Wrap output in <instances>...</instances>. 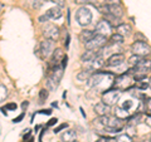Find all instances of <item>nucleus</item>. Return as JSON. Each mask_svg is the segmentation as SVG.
<instances>
[{"instance_id": "obj_30", "label": "nucleus", "mask_w": 151, "mask_h": 142, "mask_svg": "<svg viewBox=\"0 0 151 142\" xmlns=\"http://www.w3.org/2000/svg\"><path fill=\"white\" fill-rule=\"evenodd\" d=\"M141 117H142V115L141 113H137V115H134L132 117L129 118V122H130V125H135V123H139L140 120H141Z\"/></svg>"}, {"instance_id": "obj_19", "label": "nucleus", "mask_w": 151, "mask_h": 142, "mask_svg": "<svg viewBox=\"0 0 151 142\" xmlns=\"http://www.w3.org/2000/svg\"><path fill=\"white\" fill-rule=\"evenodd\" d=\"M76 138H77V132L74 130H67V131H64L62 135L63 142H74Z\"/></svg>"}, {"instance_id": "obj_18", "label": "nucleus", "mask_w": 151, "mask_h": 142, "mask_svg": "<svg viewBox=\"0 0 151 142\" xmlns=\"http://www.w3.org/2000/svg\"><path fill=\"white\" fill-rule=\"evenodd\" d=\"M98 57V53L96 50H89V49H87L84 53L81 55V60L83 63H86V62H91V60H93V59H96Z\"/></svg>"}, {"instance_id": "obj_28", "label": "nucleus", "mask_w": 151, "mask_h": 142, "mask_svg": "<svg viewBox=\"0 0 151 142\" xmlns=\"http://www.w3.org/2000/svg\"><path fill=\"white\" fill-rule=\"evenodd\" d=\"M136 86H137L139 88H142V89L147 88V87H149V79H145V77L140 78V80H139L137 83H136Z\"/></svg>"}, {"instance_id": "obj_31", "label": "nucleus", "mask_w": 151, "mask_h": 142, "mask_svg": "<svg viewBox=\"0 0 151 142\" xmlns=\"http://www.w3.org/2000/svg\"><path fill=\"white\" fill-rule=\"evenodd\" d=\"M48 89H42L39 92V103H44V101L48 98Z\"/></svg>"}, {"instance_id": "obj_13", "label": "nucleus", "mask_w": 151, "mask_h": 142, "mask_svg": "<svg viewBox=\"0 0 151 142\" xmlns=\"http://www.w3.org/2000/svg\"><path fill=\"white\" fill-rule=\"evenodd\" d=\"M64 57H65V54H64L63 49L57 48L54 50V53H53V57H52V59H50L49 67L54 68V67H57V65H60V64H62V60L64 59Z\"/></svg>"}, {"instance_id": "obj_29", "label": "nucleus", "mask_w": 151, "mask_h": 142, "mask_svg": "<svg viewBox=\"0 0 151 142\" xmlns=\"http://www.w3.org/2000/svg\"><path fill=\"white\" fill-rule=\"evenodd\" d=\"M116 142H132V138H131V136H129L127 133H124V135H120L117 137Z\"/></svg>"}, {"instance_id": "obj_42", "label": "nucleus", "mask_w": 151, "mask_h": 142, "mask_svg": "<svg viewBox=\"0 0 151 142\" xmlns=\"http://www.w3.org/2000/svg\"><path fill=\"white\" fill-rule=\"evenodd\" d=\"M57 122H58V121H57V118H52V120L48 122V126H53V125L57 123Z\"/></svg>"}, {"instance_id": "obj_32", "label": "nucleus", "mask_w": 151, "mask_h": 142, "mask_svg": "<svg viewBox=\"0 0 151 142\" xmlns=\"http://www.w3.org/2000/svg\"><path fill=\"white\" fill-rule=\"evenodd\" d=\"M140 60H141V57H139V55H132V57H130V59H129V64L130 65H134V67H135V65L136 64H137L139 62H140Z\"/></svg>"}, {"instance_id": "obj_26", "label": "nucleus", "mask_w": 151, "mask_h": 142, "mask_svg": "<svg viewBox=\"0 0 151 142\" xmlns=\"http://www.w3.org/2000/svg\"><path fill=\"white\" fill-rule=\"evenodd\" d=\"M106 20L110 22L111 25H117V27H119V25L121 24V23H119L120 19L116 18V16H113V15H111V14H107V15H106Z\"/></svg>"}, {"instance_id": "obj_2", "label": "nucleus", "mask_w": 151, "mask_h": 142, "mask_svg": "<svg viewBox=\"0 0 151 142\" xmlns=\"http://www.w3.org/2000/svg\"><path fill=\"white\" fill-rule=\"evenodd\" d=\"M151 70V60L150 59H141L140 62L132 68L130 72H132L135 75H137V78H142Z\"/></svg>"}, {"instance_id": "obj_7", "label": "nucleus", "mask_w": 151, "mask_h": 142, "mask_svg": "<svg viewBox=\"0 0 151 142\" xmlns=\"http://www.w3.org/2000/svg\"><path fill=\"white\" fill-rule=\"evenodd\" d=\"M107 43V38L105 35L102 34H96L91 40L88 42V43H86L84 45H86V49H89V50H98L103 48V47L106 45Z\"/></svg>"}, {"instance_id": "obj_8", "label": "nucleus", "mask_w": 151, "mask_h": 142, "mask_svg": "<svg viewBox=\"0 0 151 142\" xmlns=\"http://www.w3.org/2000/svg\"><path fill=\"white\" fill-rule=\"evenodd\" d=\"M43 35L45 39L57 40L59 38V28L50 23H45V25H43Z\"/></svg>"}, {"instance_id": "obj_47", "label": "nucleus", "mask_w": 151, "mask_h": 142, "mask_svg": "<svg viewBox=\"0 0 151 142\" xmlns=\"http://www.w3.org/2000/svg\"><path fill=\"white\" fill-rule=\"evenodd\" d=\"M42 113H44V115H50L52 113V111L50 110H45V111H40Z\"/></svg>"}, {"instance_id": "obj_51", "label": "nucleus", "mask_w": 151, "mask_h": 142, "mask_svg": "<svg viewBox=\"0 0 151 142\" xmlns=\"http://www.w3.org/2000/svg\"><path fill=\"white\" fill-rule=\"evenodd\" d=\"M28 142H34V140H33V138H29V140H28Z\"/></svg>"}, {"instance_id": "obj_27", "label": "nucleus", "mask_w": 151, "mask_h": 142, "mask_svg": "<svg viewBox=\"0 0 151 142\" xmlns=\"http://www.w3.org/2000/svg\"><path fill=\"white\" fill-rule=\"evenodd\" d=\"M0 91H1V92H0V101L4 102V101H5V98L8 97V89H6V87L4 86L3 83L0 84Z\"/></svg>"}, {"instance_id": "obj_41", "label": "nucleus", "mask_w": 151, "mask_h": 142, "mask_svg": "<svg viewBox=\"0 0 151 142\" xmlns=\"http://www.w3.org/2000/svg\"><path fill=\"white\" fill-rule=\"evenodd\" d=\"M96 142H113V140H110V138H107V137H101V138H98Z\"/></svg>"}, {"instance_id": "obj_48", "label": "nucleus", "mask_w": 151, "mask_h": 142, "mask_svg": "<svg viewBox=\"0 0 151 142\" xmlns=\"http://www.w3.org/2000/svg\"><path fill=\"white\" fill-rule=\"evenodd\" d=\"M147 110L151 112V99H149V101H147Z\"/></svg>"}, {"instance_id": "obj_10", "label": "nucleus", "mask_w": 151, "mask_h": 142, "mask_svg": "<svg viewBox=\"0 0 151 142\" xmlns=\"http://www.w3.org/2000/svg\"><path fill=\"white\" fill-rule=\"evenodd\" d=\"M124 126H125V120L115 116V117L108 118V123H107L106 130H108L110 132H119L124 128Z\"/></svg>"}, {"instance_id": "obj_9", "label": "nucleus", "mask_w": 151, "mask_h": 142, "mask_svg": "<svg viewBox=\"0 0 151 142\" xmlns=\"http://www.w3.org/2000/svg\"><path fill=\"white\" fill-rule=\"evenodd\" d=\"M113 78V75L111 73H102V72H97V73H94L92 74V77H91V86L92 87H96L98 88L101 86V84L105 82V80L107 79H112Z\"/></svg>"}, {"instance_id": "obj_49", "label": "nucleus", "mask_w": 151, "mask_h": 142, "mask_svg": "<svg viewBox=\"0 0 151 142\" xmlns=\"http://www.w3.org/2000/svg\"><path fill=\"white\" fill-rule=\"evenodd\" d=\"M69 47V35H67V42H65V48Z\"/></svg>"}, {"instance_id": "obj_3", "label": "nucleus", "mask_w": 151, "mask_h": 142, "mask_svg": "<svg viewBox=\"0 0 151 142\" xmlns=\"http://www.w3.org/2000/svg\"><path fill=\"white\" fill-rule=\"evenodd\" d=\"M113 86L119 91H125V89H130L134 86V78L130 74H122L120 77H117L113 82Z\"/></svg>"}, {"instance_id": "obj_43", "label": "nucleus", "mask_w": 151, "mask_h": 142, "mask_svg": "<svg viewBox=\"0 0 151 142\" xmlns=\"http://www.w3.org/2000/svg\"><path fill=\"white\" fill-rule=\"evenodd\" d=\"M48 19H49L48 16L44 15V16H40V18H39V22H40V23H45L47 20H48Z\"/></svg>"}, {"instance_id": "obj_20", "label": "nucleus", "mask_w": 151, "mask_h": 142, "mask_svg": "<svg viewBox=\"0 0 151 142\" xmlns=\"http://www.w3.org/2000/svg\"><path fill=\"white\" fill-rule=\"evenodd\" d=\"M62 8H59V6H54V8H52L49 9L48 11L45 13V15L48 16L49 19H59L60 16H62Z\"/></svg>"}, {"instance_id": "obj_24", "label": "nucleus", "mask_w": 151, "mask_h": 142, "mask_svg": "<svg viewBox=\"0 0 151 142\" xmlns=\"http://www.w3.org/2000/svg\"><path fill=\"white\" fill-rule=\"evenodd\" d=\"M91 77H92V72H89V70H82V72L77 74V79L81 80V82H86V80L91 79Z\"/></svg>"}, {"instance_id": "obj_50", "label": "nucleus", "mask_w": 151, "mask_h": 142, "mask_svg": "<svg viewBox=\"0 0 151 142\" xmlns=\"http://www.w3.org/2000/svg\"><path fill=\"white\" fill-rule=\"evenodd\" d=\"M149 87L151 88V77H150V79H149Z\"/></svg>"}, {"instance_id": "obj_22", "label": "nucleus", "mask_w": 151, "mask_h": 142, "mask_svg": "<svg viewBox=\"0 0 151 142\" xmlns=\"http://www.w3.org/2000/svg\"><path fill=\"white\" fill-rule=\"evenodd\" d=\"M108 9H110V14L116 18H121L124 15V9L121 8V5H108Z\"/></svg>"}, {"instance_id": "obj_14", "label": "nucleus", "mask_w": 151, "mask_h": 142, "mask_svg": "<svg viewBox=\"0 0 151 142\" xmlns=\"http://www.w3.org/2000/svg\"><path fill=\"white\" fill-rule=\"evenodd\" d=\"M112 30V25L110 24V22H107L106 19H102V20L98 22V24L96 25V32L97 34H102V35H107L110 34Z\"/></svg>"}, {"instance_id": "obj_52", "label": "nucleus", "mask_w": 151, "mask_h": 142, "mask_svg": "<svg viewBox=\"0 0 151 142\" xmlns=\"http://www.w3.org/2000/svg\"><path fill=\"white\" fill-rule=\"evenodd\" d=\"M150 142H151V140H150Z\"/></svg>"}, {"instance_id": "obj_6", "label": "nucleus", "mask_w": 151, "mask_h": 142, "mask_svg": "<svg viewBox=\"0 0 151 142\" xmlns=\"http://www.w3.org/2000/svg\"><path fill=\"white\" fill-rule=\"evenodd\" d=\"M120 94H121V91H119V89H116V88L108 89V91L102 93V102L106 103V105L110 107L115 106L120 99Z\"/></svg>"}, {"instance_id": "obj_40", "label": "nucleus", "mask_w": 151, "mask_h": 142, "mask_svg": "<svg viewBox=\"0 0 151 142\" xmlns=\"http://www.w3.org/2000/svg\"><path fill=\"white\" fill-rule=\"evenodd\" d=\"M23 118H24V113H22L20 116H18L17 118H14L13 122H14V123H19V122H20V121L23 120Z\"/></svg>"}, {"instance_id": "obj_4", "label": "nucleus", "mask_w": 151, "mask_h": 142, "mask_svg": "<svg viewBox=\"0 0 151 142\" xmlns=\"http://www.w3.org/2000/svg\"><path fill=\"white\" fill-rule=\"evenodd\" d=\"M76 19H77L79 25L86 27L88 24H91V22H92V11L86 6L79 8L77 13H76Z\"/></svg>"}, {"instance_id": "obj_36", "label": "nucleus", "mask_w": 151, "mask_h": 142, "mask_svg": "<svg viewBox=\"0 0 151 142\" xmlns=\"http://www.w3.org/2000/svg\"><path fill=\"white\" fill-rule=\"evenodd\" d=\"M68 127V125L67 123H63V125H59L57 128H54V133H58V132H60L62 130H64V128H67Z\"/></svg>"}, {"instance_id": "obj_46", "label": "nucleus", "mask_w": 151, "mask_h": 142, "mask_svg": "<svg viewBox=\"0 0 151 142\" xmlns=\"http://www.w3.org/2000/svg\"><path fill=\"white\" fill-rule=\"evenodd\" d=\"M28 105H29V103H28L27 101H25V102H23V105H22V108H23V110H25V108L28 107Z\"/></svg>"}, {"instance_id": "obj_38", "label": "nucleus", "mask_w": 151, "mask_h": 142, "mask_svg": "<svg viewBox=\"0 0 151 142\" xmlns=\"http://www.w3.org/2000/svg\"><path fill=\"white\" fill-rule=\"evenodd\" d=\"M6 110H9V111H15L17 110V105L15 103H9V105H6Z\"/></svg>"}, {"instance_id": "obj_5", "label": "nucleus", "mask_w": 151, "mask_h": 142, "mask_svg": "<svg viewBox=\"0 0 151 142\" xmlns=\"http://www.w3.org/2000/svg\"><path fill=\"white\" fill-rule=\"evenodd\" d=\"M131 50L135 55L145 57L151 53V47L145 40H135V43L131 45Z\"/></svg>"}, {"instance_id": "obj_44", "label": "nucleus", "mask_w": 151, "mask_h": 142, "mask_svg": "<svg viewBox=\"0 0 151 142\" xmlns=\"http://www.w3.org/2000/svg\"><path fill=\"white\" fill-rule=\"evenodd\" d=\"M146 125H147L149 127H151V116L146 117Z\"/></svg>"}, {"instance_id": "obj_34", "label": "nucleus", "mask_w": 151, "mask_h": 142, "mask_svg": "<svg viewBox=\"0 0 151 142\" xmlns=\"http://www.w3.org/2000/svg\"><path fill=\"white\" fill-rule=\"evenodd\" d=\"M53 4H55V6H59V8H63L65 5V0H50Z\"/></svg>"}, {"instance_id": "obj_21", "label": "nucleus", "mask_w": 151, "mask_h": 142, "mask_svg": "<svg viewBox=\"0 0 151 142\" xmlns=\"http://www.w3.org/2000/svg\"><path fill=\"white\" fill-rule=\"evenodd\" d=\"M94 35H96V34H94L93 32L84 29V30H82V32H81V34H79V40L83 42V43L86 44V43H88V42L92 39V38H93Z\"/></svg>"}, {"instance_id": "obj_11", "label": "nucleus", "mask_w": 151, "mask_h": 142, "mask_svg": "<svg viewBox=\"0 0 151 142\" xmlns=\"http://www.w3.org/2000/svg\"><path fill=\"white\" fill-rule=\"evenodd\" d=\"M84 64V70H89V72H93V70H98L100 68H102L103 65H105V59H103V57L98 53V57L96 59L91 60V62H86L83 63Z\"/></svg>"}, {"instance_id": "obj_17", "label": "nucleus", "mask_w": 151, "mask_h": 142, "mask_svg": "<svg viewBox=\"0 0 151 142\" xmlns=\"http://www.w3.org/2000/svg\"><path fill=\"white\" fill-rule=\"evenodd\" d=\"M132 32V27L127 23H121V24L116 28V33H119L122 37H129Z\"/></svg>"}, {"instance_id": "obj_35", "label": "nucleus", "mask_w": 151, "mask_h": 142, "mask_svg": "<svg viewBox=\"0 0 151 142\" xmlns=\"http://www.w3.org/2000/svg\"><path fill=\"white\" fill-rule=\"evenodd\" d=\"M107 5H121V0H106Z\"/></svg>"}, {"instance_id": "obj_15", "label": "nucleus", "mask_w": 151, "mask_h": 142, "mask_svg": "<svg viewBox=\"0 0 151 142\" xmlns=\"http://www.w3.org/2000/svg\"><path fill=\"white\" fill-rule=\"evenodd\" d=\"M124 62H125V55L122 53H117L110 55V58L107 59V65L108 67H119Z\"/></svg>"}, {"instance_id": "obj_1", "label": "nucleus", "mask_w": 151, "mask_h": 142, "mask_svg": "<svg viewBox=\"0 0 151 142\" xmlns=\"http://www.w3.org/2000/svg\"><path fill=\"white\" fill-rule=\"evenodd\" d=\"M63 70L64 68L62 65H57V67L52 68V70H49V74L47 77V87L49 91H54L59 86V82L63 77Z\"/></svg>"}, {"instance_id": "obj_12", "label": "nucleus", "mask_w": 151, "mask_h": 142, "mask_svg": "<svg viewBox=\"0 0 151 142\" xmlns=\"http://www.w3.org/2000/svg\"><path fill=\"white\" fill-rule=\"evenodd\" d=\"M54 40H50V39H45L44 42L40 43V52H42V55L44 58H48L52 54L54 53Z\"/></svg>"}, {"instance_id": "obj_39", "label": "nucleus", "mask_w": 151, "mask_h": 142, "mask_svg": "<svg viewBox=\"0 0 151 142\" xmlns=\"http://www.w3.org/2000/svg\"><path fill=\"white\" fill-rule=\"evenodd\" d=\"M74 1L78 4H88V3H94L96 0H74Z\"/></svg>"}, {"instance_id": "obj_23", "label": "nucleus", "mask_w": 151, "mask_h": 142, "mask_svg": "<svg viewBox=\"0 0 151 142\" xmlns=\"http://www.w3.org/2000/svg\"><path fill=\"white\" fill-rule=\"evenodd\" d=\"M116 117H119V118H122V120H125V118H127L130 116V113H129V111L126 110V108H124V107H116Z\"/></svg>"}, {"instance_id": "obj_16", "label": "nucleus", "mask_w": 151, "mask_h": 142, "mask_svg": "<svg viewBox=\"0 0 151 142\" xmlns=\"http://www.w3.org/2000/svg\"><path fill=\"white\" fill-rule=\"evenodd\" d=\"M93 110L97 116H107L108 113H110V106H107L106 103H103V102H98L97 105L93 107Z\"/></svg>"}, {"instance_id": "obj_45", "label": "nucleus", "mask_w": 151, "mask_h": 142, "mask_svg": "<svg viewBox=\"0 0 151 142\" xmlns=\"http://www.w3.org/2000/svg\"><path fill=\"white\" fill-rule=\"evenodd\" d=\"M29 136H30V131H29V130H27V133L24 135V141H27V138H28Z\"/></svg>"}, {"instance_id": "obj_33", "label": "nucleus", "mask_w": 151, "mask_h": 142, "mask_svg": "<svg viewBox=\"0 0 151 142\" xmlns=\"http://www.w3.org/2000/svg\"><path fill=\"white\" fill-rule=\"evenodd\" d=\"M97 9H98V10H100L102 14H106V15H107V14H110V9H108L107 4H105V5H98Z\"/></svg>"}, {"instance_id": "obj_25", "label": "nucleus", "mask_w": 151, "mask_h": 142, "mask_svg": "<svg viewBox=\"0 0 151 142\" xmlns=\"http://www.w3.org/2000/svg\"><path fill=\"white\" fill-rule=\"evenodd\" d=\"M124 38L125 37H122L119 33H115V34H112L110 38V43L111 44H122L124 43Z\"/></svg>"}, {"instance_id": "obj_37", "label": "nucleus", "mask_w": 151, "mask_h": 142, "mask_svg": "<svg viewBox=\"0 0 151 142\" xmlns=\"http://www.w3.org/2000/svg\"><path fill=\"white\" fill-rule=\"evenodd\" d=\"M44 3V0H34V4H33V8H35V9H39L40 5Z\"/></svg>"}]
</instances>
